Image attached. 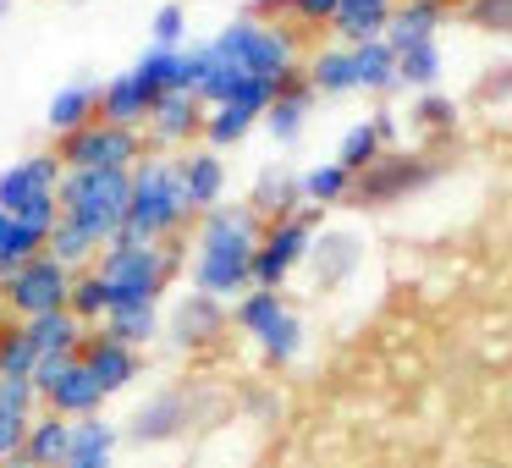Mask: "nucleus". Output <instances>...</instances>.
<instances>
[{
	"instance_id": "21",
	"label": "nucleus",
	"mask_w": 512,
	"mask_h": 468,
	"mask_svg": "<svg viewBox=\"0 0 512 468\" xmlns=\"http://www.w3.org/2000/svg\"><path fill=\"white\" fill-rule=\"evenodd\" d=\"M386 149H397V116L391 111H375V116H364V122H353L342 133V144H336V160H342L347 171H369Z\"/></svg>"
},
{
	"instance_id": "43",
	"label": "nucleus",
	"mask_w": 512,
	"mask_h": 468,
	"mask_svg": "<svg viewBox=\"0 0 512 468\" xmlns=\"http://www.w3.org/2000/svg\"><path fill=\"white\" fill-rule=\"evenodd\" d=\"M479 100H512V61H501V67L485 72V83H479Z\"/></svg>"
},
{
	"instance_id": "8",
	"label": "nucleus",
	"mask_w": 512,
	"mask_h": 468,
	"mask_svg": "<svg viewBox=\"0 0 512 468\" xmlns=\"http://www.w3.org/2000/svg\"><path fill=\"white\" fill-rule=\"evenodd\" d=\"M441 171L446 166L435 155H424V149H386L369 171H358L347 204H358V210H391V204L424 193L430 182H441Z\"/></svg>"
},
{
	"instance_id": "6",
	"label": "nucleus",
	"mask_w": 512,
	"mask_h": 468,
	"mask_svg": "<svg viewBox=\"0 0 512 468\" xmlns=\"http://www.w3.org/2000/svg\"><path fill=\"white\" fill-rule=\"evenodd\" d=\"M61 166L56 149H39V155H23L17 166L0 171V210L17 215V221L39 226V232H56L61 221Z\"/></svg>"
},
{
	"instance_id": "34",
	"label": "nucleus",
	"mask_w": 512,
	"mask_h": 468,
	"mask_svg": "<svg viewBox=\"0 0 512 468\" xmlns=\"http://www.w3.org/2000/svg\"><path fill=\"white\" fill-rule=\"evenodd\" d=\"M259 122H265V116L248 111V105H215V111L204 116V149H215V155H221V149H237Z\"/></svg>"
},
{
	"instance_id": "5",
	"label": "nucleus",
	"mask_w": 512,
	"mask_h": 468,
	"mask_svg": "<svg viewBox=\"0 0 512 468\" xmlns=\"http://www.w3.org/2000/svg\"><path fill=\"white\" fill-rule=\"evenodd\" d=\"M182 254L177 243H138V237H116L111 248H105L100 259H94V270H100V281L111 287V309H133V303H160L171 287V276H177Z\"/></svg>"
},
{
	"instance_id": "46",
	"label": "nucleus",
	"mask_w": 512,
	"mask_h": 468,
	"mask_svg": "<svg viewBox=\"0 0 512 468\" xmlns=\"http://www.w3.org/2000/svg\"><path fill=\"white\" fill-rule=\"evenodd\" d=\"M0 6H6V0H0Z\"/></svg>"
},
{
	"instance_id": "10",
	"label": "nucleus",
	"mask_w": 512,
	"mask_h": 468,
	"mask_svg": "<svg viewBox=\"0 0 512 468\" xmlns=\"http://www.w3.org/2000/svg\"><path fill=\"white\" fill-rule=\"evenodd\" d=\"M314 237H320V210H298V215H287V221H265L259 254H254V287L281 292L298 270H309Z\"/></svg>"
},
{
	"instance_id": "11",
	"label": "nucleus",
	"mask_w": 512,
	"mask_h": 468,
	"mask_svg": "<svg viewBox=\"0 0 512 468\" xmlns=\"http://www.w3.org/2000/svg\"><path fill=\"white\" fill-rule=\"evenodd\" d=\"M56 155L67 171H133L138 160L149 155L144 133L133 127H116V122H89L83 133L56 138Z\"/></svg>"
},
{
	"instance_id": "37",
	"label": "nucleus",
	"mask_w": 512,
	"mask_h": 468,
	"mask_svg": "<svg viewBox=\"0 0 512 468\" xmlns=\"http://www.w3.org/2000/svg\"><path fill=\"white\" fill-rule=\"evenodd\" d=\"M72 314H78L83 325H89V331H100L105 325V314H111V287H105L100 281V270H78V281H72V303H67Z\"/></svg>"
},
{
	"instance_id": "42",
	"label": "nucleus",
	"mask_w": 512,
	"mask_h": 468,
	"mask_svg": "<svg viewBox=\"0 0 512 468\" xmlns=\"http://www.w3.org/2000/svg\"><path fill=\"white\" fill-rule=\"evenodd\" d=\"M281 6H287V17H298L309 28H331L336 12H342V0H281Z\"/></svg>"
},
{
	"instance_id": "30",
	"label": "nucleus",
	"mask_w": 512,
	"mask_h": 468,
	"mask_svg": "<svg viewBox=\"0 0 512 468\" xmlns=\"http://www.w3.org/2000/svg\"><path fill=\"white\" fill-rule=\"evenodd\" d=\"M353 72H358V94H397V50L386 39H369V45H353Z\"/></svg>"
},
{
	"instance_id": "19",
	"label": "nucleus",
	"mask_w": 512,
	"mask_h": 468,
	"mask_svg": "<svg viewBox=\"0 0 512 468\" xmlns=\"http://www.w3.org/2000/svg\"><path fill=\"white\" fill-rule=\"evenodd\" d=\"M177 171H182V193H188L193 215H210L226 204V160L215 149H182Z\"/></svg>"
},
{
	"instance_id": "39",
	"label": "nucleus",
	"mask_w": 512,
	"mask_h": 468,
	"mask_svg": "<svg viewBox=\"0 0 512 468\" xmlns=\"http://www.w3.org/2000/svg\"><path fill=\"white\" fill-rule=\"evenodd\" d=\"M39 413H45V402H39V386H34V380H6V375H0V419H6V424H23V430H28Z\"/></svg>"
},
{
	"instance_id": "35",
	"label": "nucleus",
	"mask_w": 512,
	"mask_h": 468,
	"mask_svg": "<svg viewBox=\"0 0 512 468\" xmlns=\"http://www.w3.org/2000/svg\"><path fill=\"white\" fill-rule=\"evenodd\" d=\"M0 375L6 380H34L39 375V353L28 342V325L23 320H0Z\"/></svg>"
},
{
	"instance_id": "26",
	"label": "nucleus",
	"mask_w": 512,
	"mask_h": 468,
	"mask_svg": "<svg viewBox=\"0 0 512 468\" xmlns=\"http://www.w3.org/2000/svg\"><path fill=\"white\" fill-rule=\"evenodd\" d=\"M72 424H78V419L39 413V419L28 424V435H23L17 463H28V468H61V463H67V452H72Z\"/></svg>"
},
{
	"instance_id": "36",
	"label": "nucleus",
	"mask_w": 512,
	"mask_h": 468,
	"mask_svg": "<svg viewBox=\"0 0 512 468\" xmlns=\"http://www.w3.org/2000/svg\"><path fill=\"white\" fill-rule=\"evenodd\" d=\"M397 78H402V89H413V94L441 89V39H435V45L397 50Z\"/></svg>"
},
{
	"instance_id": "16",
	"label": "nucleus",
	"mask_w": 512,
	"mask_h": 468,
	"mask_svg": "<svg viewBox=\"0 0 512 468\" xmlns=\"http://www.w3.org/2000/svg\"><path fill=\"white\" fill-rule=\"evenodd\" d=\"M78 358L89 364V375L100 380L105 397L127 391L138 375H144V353H138V347H127V342H116V336H105V331H89V342H83Z\"/></svg>"
},
{
	"instance_id": "12",
	"label": "nucleus",
	"mask_w": 512,
	"mask_h": 468,
	"mask_svg": "<svg viewBox=\"0 0 512 468\" xmlns=\"http://www.w3.org/2000/svg\"><path fill=\"white\" fill-rule=\"evenodd\" d=\"M34 386H39L45 413H61V419H94V413L111 402L83 358H50V364H39Z\"/></svg>"
},
{
	"instance_id": "38",
	"label": "nucleus",
	"mask_w": 512,
	"mask_h": 468,
	"mask_svg": "<svg viewBox=\"0 0 512 468\" xmlns=\"http://www.w3.org/2000/svg\"><path fill=\"white\" fill-rule=\"evenodd\" d=\"M408 122L419 127L424 138H452L457 133V100H452V94H441V89H430V94L413 100Z\"/></svg>"
},
{
	"instance_id": "4",
	"label": "nucleus",
	"mask_w": 512,
	"mask_h": 468,
	"mask_svg": "<svg viewBox=\"0 0 512 468\" xmlns=\"http://www.w3.org/2000/svg\"><path fill=\"white\" fill-rule=\"evenodd\" d=\"M210 50L254 83H292L303 72L298 34L281 28V23H265V17H232V23L210 39Z\"/></svg>"
},
{
	"instance_id": "24",
	"label": "nucleus",
	"mask_w": 512,
	"mask_h": 468,
	"mask_svg": "<svg viewBox=\"0 0 512 468\" xmlns=\"http://www.w3.org/2000/svg\"><path fill=\"white\" fill-rule=\"evenodd\" d=\"M23 325H28V342H34L39 364H50V358H78L83 342H89V325H83L72 309L39 314V320H23Z\"/></svg>"
},
{
	"instance_id": "32",
	"label": "nucleus",
	"mask_w": 512,
	"mask_h": 468,
	"mask_svg": "<svg viewBox=\"0 0 512 468\" xmlns=\"http://www.w3.org/2000/svg\"><path fill=\"white\" fill-rule=\"evenodd\" d=\"M100 331L144 353V347L155 342L160 331H166V320H160V303H133V309H111V314H105V325H100Z\"/></svg>"
},
{
	"instance_id": "18",
	"label": "nucleus",
	"mask_w": 512,
	"mask_h": 468,
	"mask_svg": "<svg viewBox=\"0 0 512 468\" xmlns=\"http://www.w3.org/2000/svg\"><path fill=\"white\" fill-rule=\"evenodd\" d=\"M248 210H254L259 221H287V215L309 210V199H303V171L265 166L254 177V188H248Z\"/></svg>"
},
{
	"instance_id": "27",
	"label": "nucleus",
	"mask_w": 512,
	"mask_h": 468,
	"mask_svg": "<svg viewBox=\"0 0 512 468\" xmlns=\"http://www.w3.org/2000/svg\"><path fill=\"white\" fill-rule=\"evenodd\" d=\"M116 446H122V430H116L105 413L72 424V452L61 468H116Z\"/></svg>"
},
{
	"instance_id": "15",
	"label": "nucleus",
	"mask_w": 512,
	"mask_h": 468,
	"mask_svg": "<svg viewBox=\"0 0 512 468\" xmlns=\"http://www.w3.org/2000/svg\"><path fill=\"white\" fill-rule=\"evenodd\" d=\"M160 94L149 89V78L138 67L116 72L111 83H100V122H116V127H133V133H144L149 116H155Z\"/></svg>"
},
{
	"instance_id": "25",
	"label": "nucleus",
	"mask_w": 512,
	"mask_h": 468,
	"mask_svg": "<svg viewBox=\"0 0 512 468\" xmlns=\"http://www.w3.org/2000/svg\"><path fill=\"white\" fill-rule=\"evenodd\" d=\"M89 122H100V83H67V89L50 94V105H45V127H50L56 138L83 133Z\"/></svg>"
},
{
	"instance_id": "29",
	"label": "nucleus",
	"mask_w": 512,
	"mask_h": 468,
	"mask_svg": "<svg viewBox=\"0 0 512 468\" xmlns=\"http://www.w3.org/2000/svg\"><path fill=\"white\" fill-rule=\"evenodd\" d=\"M309 111H314V89L303 83V72H298V78L276 94V105L265 111L270 138H276V144H298V133L309 127Z\"/></svg>"
},
{
	"instance_id": "22",
	"label": "nucleus",
	"mask_w": 512,
	"mask_h": 468,
	"mask_svg": "<svg viewBox=\"0 0 512 468\" xmlns=\"http://www.w3.org/2000/svg\"><path fill=\"white\" fill-rule=\"evenodd\" d=\"M303 83L314 89V100H342V94H358V72H353V45H320L309 61H303Z\"/></svg>"
},
{
	"instance_id": "40",
	"label": "nucleus",
	"mask_w": 512,
	"mask_h": 468,
	"mask_svg": "<svg viewBox=\"0 0 512 468\" xmlns=\"http://www.w3.org/2000/svg\"><path fill=\"white\" fill-rule=\"evenodd\" d=\"M457 17L485 28V34H512V0H463Z\"/></svg>"
},
{
	"instance_id": "23",
	"label": "nucleus",
	"mask_w": 512,
	"mask_h": 468,
	"mask_svg": "<svg viewBox=\"0 0 512 468\" xmlns=\"http://www.w3.org/2000/svg\"><path fill=\"white\" fill-rule=\"evenodd\" d=\"M364 265V237L358 232H320L309 248V270L320 287H342L353 281V270Z\"/></svg>"
},
{
	"instance_id": "33",
	"label": "nucleus",
	"mask_w": 512,
	"mask_h": 468,
	"mask_svg": "<svg viewBox=\"0 0 512 468\" xmlns=\"http://www.w3.org/2000/svg\"><path fill=\"white\" fill-rule=\"evenodd\" d=\"M353 171L342 166V160H325V166H309L303 171V199H309V210H336V204L353 199Z\"/></svg>"
},
{
	"instance_id": "28",
	"label": "nucleus",
	"mask_w": 512,
	"mask_h": 468,
	"mask_svg": "<svg viewBox=\"0 0 512 468\" xmlns=\"http://www.w3.org/2000/svg\"><path fill=\"white\" fill-rule=\"evenodd\" d=\"M391 12H397V0H342V12H336V23H331L336 45H369V39H386Z\"/></svg>"
},
{
	"instance_id": "9",
	"label": "nucleus",
	"mask_w": 512,
	"mask_h": 468,
	"mask_svg": "<svg viewBox=\"0 0 512 468\" xmlns=\"http://www.w3.org/2000/svg\"><path fill=\"white\" fill-rule=\"evenodd\" d=\"M72 281H78V270H67L56 254H39V259H28L23 270L0 276V309L12 314V320L61 314L72 303Z\"/></svg>"
},
{
	"instance_id": "17",
	"label": "nucleus",
	"mask_w": 512,
	"mask_h": 468,
	"mask_svg": "<svg viewBox=\"0 0 512 468\" xmlns=\"http://www.w3.org/2000/svg\"><path fill=\"white\" fill-rule=\"evenodd\" d=\"M232 325V314H226V303L221 298H204V292H188V298L171 309V320H166V336L182 347V353H193V347H210L215 336Z\"/></svg>"
},
{
	"instance_id": "3",
	"label": "nucleus",
	"mask_w": 512,
	"mask_h": 468,
	"mask_svg": "<svg viewBox=\"0 0 512 468\" xmlns=\"http://www.w3.org/2000/svg\"><path fill=\"white\" fill-rule=\"evenodd\" d=\"M133 171H67L61 177V226L83 232L94 248H111L127 232Z\"/></svg>"
},
{
	"instance_id": "13",
	"label": "nucleus",
	"mask_w": 512,
	"mask_h": 468,
	"mask_svg": "<svg viewBox=\"0 0 512 468\" xmlns=\"http://www.w3.org/2000/svg\"><path fill=\"white\" fill-rule=\"evenodd\" d=\"M193 408H199V397H193L188 386H166V391H155V397L133 413L127 435H133L138 446H166V441H177V435L193 430V419H199Z\"/></svg>"
},
{
	"instance_id": "7",
	"label": "nucleus",
	"mask_w": 512,
	"mask_h": 468,
	"mask_svg": "<svg viewBox=\"0 0 512 468\" xmlns=\"http://www.w3.org/2000/svg\"><path fill=\"white\" fill-rule=\"evenodd\" d=\"M232 325L259 347V358H265V364H276V369L292 364V358L303 353V320H298V309H292L281 292H270V287H248L243 298L232 303Z\"/></svg>"
},
{
	"instance_id": "44",
	"label": "nucleus",
	"mask_w": 512,
	"mask_h": 468,
	"mask_svg": "<svg viewBox=\"0 0 512 468\" xmlns=\"http://www.w3.org/2000/svg\"><path fill=\"white\" fill-rule=\"evenodd\" d=\"M23 424H6V419H0V463H12V457L17 452H23Z\"/></svg>"
},
{
	"instance_id": "45",
	"label": "nucleus",
	"mask_w": 512,
	"mask_h": 468,
	"mask_svg": "<svg viewBox=\"0 0 512 468\" xmlns=\"http://www.w3.org/2000/svg\"><path fill=\"white\" fill-rule=\"evenodd\" d=\"M0 468H28V463H17V457H12V463H0Z\"/></svg>"
},
{
	"instance_id": "31",
	"label": "nucleus",
	"mask_w": 512,
	"mask_h": 468,
	"mask_svg": "<svg viewBox=\"0 0 512 468\" xmlns=\"http://www.w3.org/2000/svg\"><path fill=\"white\" fill-rule=\"evenodd\" d=\"M39 254H50V232H39V226H28V221L0 210V276L23 270L28 259H39Z\"/></svg>"
},
{
	"instance_id": "41",
	"label": "nucleus",
	"mask_w": 512,
	"mask_h": 468,
	"mask_svg": "<svg viewBox=\"0 0 512 468\" xmlns=\"http://www.w3.org/2000/svg\"><path fill=\"white\" fill-rule=\"evenodd\" d=\"M149 45L155 50H188V12L182 6H160L149 23Z\"/></svg>"
},
{
	"instance_id": "2",
	"label": "nucleus",
	"mask_w": 512,
	"mask_h": 468,
	"mask_svg": "<svg viewBox=\"0 0 512 468\" xmlns=\"http://www.w3.org/2000/svg\"><path fill=\"white\" fill-rule=\"evenodd\" d=\"M199 221L182 193L177 155H144L133 166V199H127V237L138 243H177Z\"/></svg>"
},
{
	"instance_id": "20",
	"label": "nucleus",
	"mask_w": 512,
	"mask_h": 468,
	"mask_svg": "<svg viewBox=\"0 0 512 468\" xmlns=\"http://www.w3.org/2000/svg\"><path fill=\"white\" fill-rule=\"evenodd\" d=\"M452 17V0H397L391 12V28H386V45L391 50H413V45H435Z\"/></svg>"
},
{
	"instance_id": "14",
	"label": "nucleus",
	"mask_w": 512,
	"mask_h": 468,
	"mask_svg": "<svg viewBox=\"0 0 512 468\" xmlns=\"http://www.w3.org/2000/svg\"><path fill=\"white\" fill-rule=\"evenodd\" d=\"M204 116H210V105H204L199 94H166V100L155 105V116H149V127H144L149 155L193 149L204 138Z\"/></svg>"
},
{
	"instance_id": "1",
	"label": "nucleus",
	"mask_w": 512,
	"mask_h": 468,
	"mask_svg": "<svg viewBox=\"0 0 512 468\" xmlns=\"http://www.w3.org/2000/svg\"><path fill=\"white\" fill-rule=\"evenodd\" d=\"M259 221L248 204H221V210L199 215V232H193V292L204 298L237 303L254 287V254H259Z\"/></svg>"
}]
</instances>
